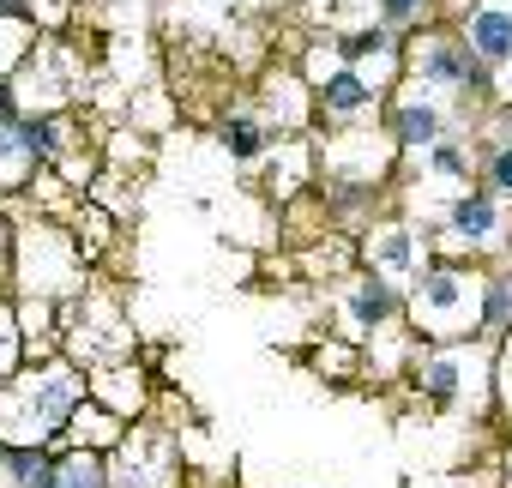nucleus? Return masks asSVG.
<instances>
[{
    "instance_id": "obj_11",
    "label": "nucleus",
    "mask_w": 512,
    "mask_h": 488,
    "mask_svg": "<svg viewBox=\"0 0 512 488\" xmlns=\"http://www.w3.org/2000/svg\"><path fill=\"white\" fill-rule=\"evenodd\" d=\"M19 145H25L31 163H55L67 151V127L55 115H31V121H19Z\"/></svg>"
},
{
    "instance_id": "obj_23",
    "label": "nucleus",
    "mask_w": 512,
    "mask_h": 488,
    "mask_svg": "<svg viewBox=\"0 0 512 488\" xmlns=\"http://www.w3.org/2000/svg\"><path fill=\"white\" fill-rule=\"evenodd\" d=\"M0 121H13V91L0 85Z\"/></svg>"
},
{
    "instance_id": "obj_12",
    "label": "nucleus",
    "mask_w": 512,
    "mask_h": 488,
    "mask_svg": "<svg viewBox=\"0 0 512 488\" xmlns=\"http://www.w3.org/2000/svg\"><path fill=\"white\" fill-rule=\"evenodd\" d=\"M0 470H7L19 488H55V470H61V464H55L49 452H37V446H13Z\"/></svg>"
},
{
    "instance_id": "obj_2",
    "label": "nucleus",
    "mask_w": 512,
    "mask_h": 488,
    "mask_svg": "<svg viewBox=\"0 0 512 488\" xmlns=\"http://www.w3.org/2000/svg\"><path fill=\"white\" fill-rule=\"evenodd\" d=\"M416 79H422V91H470V85H488V61H476L464 37L458 43H422Z\"/></svg>"
},
{
    "instance_id": "obj_10",
    "label": "nucleus",
    "mask_w": 512,
    "mask_h": 488,
    "mask_svg": "<svg viewBox=\"0 0 512 488\" xmlns=\"http://www.w3.org/2000/svg\"><path fill=\"white\" fill-rule=\"evenodd\" d=\"M217 139H223V151H229L235 163H260V157H266V145H272V133L253 121V115H229V121L217 127Z\"/></svg>"
},
{
    "instance_id": "obj_15",
    "label": "nucleus",
    "mask_w": 512,
    "mask_h": 488,
    "mask_svg": "<svg viewBox=\"0 0 512 488\" xmlns=\"http://www.w3.org/2000/svg\"><path fill=\"white\" fill-rule=\"evenodd\" d=\"M482 326L488 332H512V278H488L482 284Z\"/></svg>"
},
{
    "instance_id": "obj_18",
    "label": "nucleus",
    "mask_w": 512,
    "mask_h": 488,
    "mask_svg": "<svg viewBox=\"0 0 512 488\" xmlns=\"http://www.w3.org/2000/svg\"><path fill=\"white\" fill-rule=\"evenodd\" d=\"M428 169L446 175V181H464V175H470V151H464L458 139H440V145H428Z\"/></svg>"
},
{
    "instance_id": "obj_13",
    "label": "nucleus",
    "mask_w": 512,
    "mask_h": 488,
    "mask_svg": "<svg viewBox=\"0 0 512 488\" xmlns=\"http://www.w3.org/2000/svg\"><path fill=\"white\" fill-rule=\"evenodd\" d=\"M374 272H416V241H410V229H380L374 235Z\"/></svg>"
},
{
    "instance_id": "obj_16",
    "label": "nucleus",
    "mask_w": 512,
    "mask_h": 488,
    "mask_svg": "<svg viewBox=\"0 0 512 488\" xmlns=\"http://www.w3.org/2000/svg\"><path fill=\"white\" fill-rule=\"evenodd\" d=\"M55 488H109V470H103V458L73 452V458L55 470Z\"/></svg>"
},
{
    "instance_id": "obj_20",
    "label": "nucleus",
    "mask_w": 512,
    "mask_h": 488,
    "mask_svg": "<svg viewBox=\"0 0 512 488\" xmlns=\"http://www.w3.org/2000/svg\"><path fill=\"white\" fill-rule=\"evenodd\" d=\"M488 187H494L500 199H512V139L488 151Z\"/></svg>"
},
{
    "instance_id": "obj_21",
    "label": "nucleus",
    "mask_w": 512,
    "mask_h": 488,
    "mask_svg": "<svg viewBox=\"0 0 512 488\" xmlns=\"http://www.w3.org/2000/svg\"><path fill=\"white\" fill-rule=\"evenodd\" d=\"M428 13V0H380V19L386 25H410V19H422Z\"/></svg>"
},
{
    "instance_id": "obj_8",
    "label": "nucleus",
    "mask_w": 512,
    "mask_h": 488,
    "mask_svg": "<svg viewBox=\"0 0 512 488\" xmlns=\"http://www.w3.org/2000/svg\"><path fill=\"white\" fill-rule=\"evenodd\" d=\"M320 109H326V115H338V121H350V115L374 109V85H368V73L344 61V67L320 85Z\"/></svg>"
},
{
    "instance_id": "obj_6",
    "label": "nucleus",
    "mask_w": 512,
    "mask_h": 488,
    "mask_svg": "<svg viewBox=\"0 0 512 488\" xmlns=\"http://www.w3.org/2000/svg\"><path fill=\"white\" fill-rule=\"evenodd\" d=\"M392 139H398V145H410V151L440 145V139H446V115H440V103H434V97L398 103V109H392Z\"/></svg>"
},
{
    "instance_id": "obj_22",
    "label": "nucleus",
    "mask_w": 512,
    "mask_h": 488,
    "mask_svg": "<svg viewBox=\"0 0 512 488\" xmlns=\"http://www.w3.org/2000/svg\"><path fill=\"white\" fill-rule=\"evenodd\" d=\"M0 13H7V19H25V0H0Z\"/></svg>"
},
{
    "instance_id": "obj_7",
    "label": "nucleus",
    "mask_w": 512,
    "mask_h": 488,
    "mask_svg": "<svg viewBox=\"0 0 512 488\" xmlns=\"http://www.w3.org/2000/svg\"><path fill=\"white\" fill-rule=\"evenodd\" d=\"M25 392H31V416H37V422H43L49 434H61V428H67V416H73V404H79V380L55 368V374L31 380Z\"/></svg>"
},
{
    "instance_id": "obj_5",
    "label": "nucleus",
    "mask_w": 512,
    "mask_h": 488,
    "mask_svg": "<svg viewBox=\"0 0 512 488\" xmlns=\"http://www.w3.org/2000/svg\"><path fill=\"white\" fill-rule=\"evenodd\" d=\"M398 308H404V296H398V284H392L386 272H374V278H356V284H350V326H356V332L386 326Z\"/></svg>"
},
{
    "instance_id": "obj_17",
    "label": "nucleus",
    "mask_w": 512,
    "mask_h": 488,
    "mask_svg": "<svg viewBox=\"0 0 512 488\" xmlns=\"http://www.w3.org/2000/svg\"><path fill=\"white\" fill-rule=\"evenodd\" d=\"M338 55H344L350 67H362L368 55H392V31H386V25H368V31H350V37L338 43Z\"/></svg>"
},
{
    "instance_id": "obj_4",
    "label": "nucleus",
    "mask_w": 512,
    "mask_h": 488,
    "mask_svg": "<svg viewBox=\"0 0 512 488\" xmlns=\"http://www.w3.org/2000/svg\"><path fill=\"white\" fill-rule=\"evenodd\" d=\"M464 43H470L476 61L512 67V7H506V0H482V7L464 19Z\"/></svg>"
},
{
    "instance_id": "obj_9",
    "label": "nucleus",
    "mask_w": 512,
    "mask_h": 488,
    "mask_svg": "<svg viewBox=\"0 0 512 488\" xmlns=\"http://www.w3.org/2000/svg\"><path fill=\"white\" fill-rule=\"evenodd\" d=\"M416 380H422V392H428V398H458V392H464V380H470V368H464V356H458V350H440V356H422Z\"/></svg>"
},
{
    "instance_id": "obj_1",
    "label": "nucleus",
    "mask_w": 512,
    "mask_h": 488,
    "mask_svg": "<svg viewBox=\"0 0 512 488\" xmlns=\"http://www.w3.org/2000/svg\"><path fill=\"white\" fill-rule=\"evenodd\" d=\"M410 314H416L422 332L446 338V332H464L470 320H482V290H476V278H464L452 266H428V272H416Z\"/></svg>"
},
{
    "instance_id": "obj_24",
    "label": "nucleus",
    "mask_w": 512,
    "mask_h": 488,
    "mask_svg": "<svg viewBox=\"0 0 512 488\" xmlns=\"http://www.w3.org/2000/svg\"><path fill=\"white\" fill-rule=\"evenodd\" d=\"M0 464H7V452H0Z\"/></svg>"
},
{
    "instance_id": "obj_3",
    "label": "nucleus",
    "mask_w": 512,
    "mask_h": 488,
    "mask_svg": "<svg viewBox=\"0 0 512 488\" xmlns=\"http://www.w3.org/2000/svg\"><path fill=\"white\" fill-rule=\"evenodd\" d=\"M440 235L452 241V248H494V241H500V193H494V187L458 193Z\"/></svg>"
},
{
    "instance_id": "obj_14",
    "label": "nucleus",
    "mask_w": 512,
    "mask_h": 488,
    "mask_svg": "<svg viewBox=\"0 0 512 488\" xmlns=\"http://www.w3.org/2000/svg\"><path fill=\"white\" fill-rule=\"evenodd\" d=\"M169 452L151 464V458H133V446H127V458L115 464V476H109V488H169Z\"/></svg>"
},
{
    "instance_id": "obj_19",
    "label": "nucleus",
    "mask_w": 512,
    "mask_h": 488,
    "mask_svg": "<svg viewBox=\"0 0 512 488\" xmlns=\"http://www.w3.org/2000/svg\"><path fill=\"white\" fill-rule=\"evenodd\" d=\"M25 145H19V121H0V187H13L19 169H25Z\"/></svg>"
}]
</instances>
